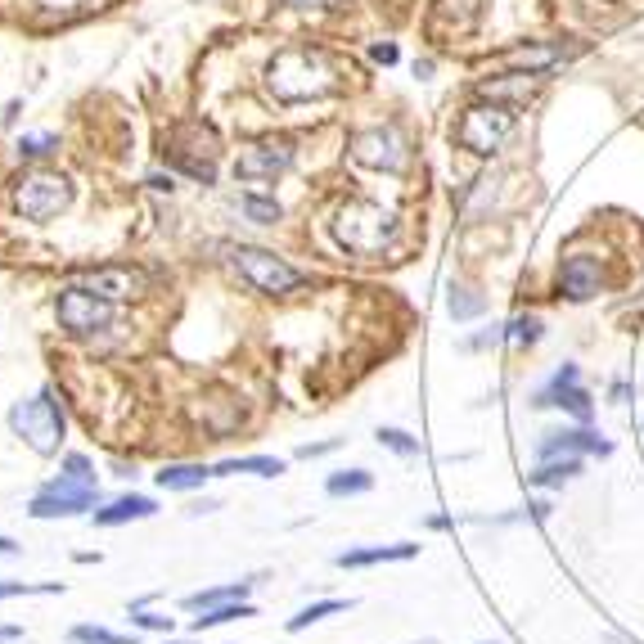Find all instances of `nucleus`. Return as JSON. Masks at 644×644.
Listing matches in <instances>:
<instances>
[{
  "label": "nucleus",
  "instance_id": "nucleus-18",
  "mask_svg": "<svg viewBox=\"0 0 644 644\" xmlns=\"http://www.w3.org/2000/svg\"><path fill=\"white\" fill-rule=\"evenodd\" d=\"M158 505L149 496H140V491H131V496H118L113 505L95 509V523L100 527H122V523H136V518H154Z\"/></svg>",
  "mask_w": 644,
  "mask_h": 644
},
{
  "label": "nucleus",
  "instance_id": "nucleus-31",
  "mask_svg": "<svg viewBox=\"0 0 644 644\" xmlns=\"http://www.w3.org/2000/svg\"><path fill=\"white\" fill-rule=\"evenodd\" d=\"M505 338H509V343H518V347L541 343V320H536V316H518V320H509V325H505Z\"/></svg>",
  "mask_w": 644,
  "mask_h": 644
},
{
  "label": "nucleus",
  "instance_id": "nucleus-36",
  "mask_svg": "<svg viewBox=\"0 0 644 644\" xmlns=\"http://www.w3.org/2000/svg\"><path fill=\"white\" fill-rule=\"evenodd\" d=\"M50 149H59V136H50V131H41V136H23V140H19V158H46Z\"/></svg>",
  "mask_w": 644,
  "mask_h": 644
},
{
  "label": "nucleus",
  "instance_id": "nucleus-5",
  "mask_svg": "<svg viewBox=\"0 0 644 644\" xmlns=\"http://www.w3.org/2000/svg\"><path fill=\"white\" fill-rule=\"evenodd\" d=\"M230 262L235 271L253 284L257 293H271V298H284V293L302 289V271H293L284 257H275L271 248H253V244H239L230 248Z\"/></svg>",
  "mask_w": 644,
  "mask_h": 644
},
{
  "label": "nucleus",
  "instance_id": "nucleus-7",
  "mask_svg": "<svg viewBox=\"0 0 644 644\" xmlns=\"http://www.w3.org/2000/svg\"><path fill=\"white\" fill-rule=\"evenodd\" d=\"M73 203V181L59 172H28L14 185V208L28 221H50Z\"/></svg>",
  "mask_w": 644,
  "mask_h": 644
},
{
  "label": "nucleus",
  "instance_id": "nucleus-4",
  "mask_svg": "<svg viewBox=\"0 0 644 644\" xmlns=\"http://www.w3.org/2000/svg\"><path fill=\"white\" fill-rule=\"evenodd\" d=\"M509 136H514V109H509V104H496V100H478L473 109H464L460 127H455V140L478 158L500 154V145H505Z\"/></svg>",
  "mask_w": 644,
  "mask_h": 644
},
{
  "label": "nucleus",
  "instance_id": "nucleus-16",
  "mask_svg": "<svg viewBox=\"0 0 644 644\" xmlns=\"http://www.w3.org/2000/svg\"><path fill=\"white\" fill-rule=\"evenodd\" d=\"M545 82V73H505V77H491V82L478 86V100H496V104H523L532 100V91Z\"/></svg>",
  "mask_w": 644,
  "mask_h": 644
},
{
  "label": "nucleus",
  "instance_id": "nucleus-38",
  "mask_svg": "<svg viewBox=\"0 0 644 644\" xmlns=\"http://www.w3.org/2000/svg\"><path fill=\"white\" fill-rule=\"evenodd\" d=\"M329 451H338V437H329V442H307V446H298V460H316V455H329Z\"/></svg>",
  "mask_w": 644,
  "mask_h": 644
},
{
  "label": "nucleus",
  "instance_id": "nucleus-41",
  "mask_svg": "<svg viewBox=\"0 0 644 644\" xmlns=\"http://www.w3.org/2000/svg\"><path fill=\"white\" fill-rule=\"evenodd\" d=\"M289 10H338V0H284Z\"/></svg>",
  "mask_w": 644,
  "mask_h": 644
},
{
  "label": "nucleus",
  "instance_id": "nucleus-24",
  "mask_svg": "<svg viewBox=\"0 0 644 644\" xmlns=\"http://www.w3.org/2000/svg\"><path fill=\"white\" fill-rule=\"evenodd\" d=\"M374 487V473L370 469H343V473H329L325 491L329 496H365Z\"/></svg>",
  "mask_w": 644,
  "mask_h": 644
},
{
  "label": "nucleus",
  "instance_id": "nucleus-10",
  "mask_svg": "<svg viewBox=\"0 0 644 644\" xmlns=\"http://www.w3.org/2000/svg\"><path fill=\"white\" fill-rule=\"evenodd\" d=\"M293 149L284 140H262V145H248L235 158V176L239 181H275L280 172H289Z\"/></svg>",
  "mask_w": 644,
  "mask_h": 644
},
{
  "label": "nucleus",
  "instance_id": "nucleus-40",
  "mask_svg": "<svg viewBox=\"0 0 644 644\" xmlns=\"http://www.w3.org/2000/svg\"><path fill=\"white\" fill-rule=\"evenodd\" d=\"M370 59L374 64H397V46H392V41H379V46L370 50Z\"/></svg>",
  "mask_w": 644,
  "mask_h": 644
},
{
  "label": "nucleus",
  "instance_id": "nucleus-39",
  "mask_svg": "<svg viewBox=\"0 0 644 644\" xmlns=\"http://www.w3.org/2000/svg\"><path fill=\"white\" fill-rule=\"evenodd\" d=\"M41 10H50V14H73V10H82L86 0H37Z\"/></svg>",
  "mask_w": 644,
  "mask_h": 644
},
{
  "label": "nucleus",
  "instance_id": "nucleus-35",
  "mask_svg": "<svg viewBox=\"0 0 644 644\" xmlns=\"http://www.w3.org/2000/svg\"><path fill=\"white\" fill-rule=\"evenodd\" d=\"M379 446H388V451H397V455H419V437H410V433H401V428H379Z\"/></svg>",
  "mask_w": 644,
  "mask_h": 644
},
{
  "label": "nucleus",
  "instance_id": "nucleus-45",
  "mask_svg": "<svg viewBox=\"0 0 644 644\" xmlns=\"http://www.w3.org/2000/svg\"><path fill=\"white\" fill-rule=\"evenodd\" d=\"M0 554H5V559H14V554H19V541H10V536H0Z\"/></svg>",
  "mask_w": 644,
  "mask_h": 644
},
{
  "label": "nucleus",
  "instance_id": "nucleus-13",
  "mask_svg": "<svg viewBox=\"0 0 644 644\" xmlns=\"http://www.w3.org/2000/svg\"><path fill=\"white\" fill-rule=\"evenodd\" d=\"M577 451L613 455V442H604V437L590 433V428H563V433H545V442L536 446V460H554V455H577Z\"/></svg>",
  "mask_w": 644,
  "mask_h": 644
},
{
  "label": "nucleus",
  "instance_id": "nucleus-17",
  "mask_svg": "<svg viewBox=\"0 0 644 644\" xmlns=\"http://www.w3.org/2000/svg\"><path fill=\"white\" fill-rule=\"evenodd\" d=\"M419 545L397 541V545H365V550H343L338 554V568H370V563H401V559H415Z\"/></svg>",
  "mask_w": 644,
  "mask_h": 644
},
{
  "label": "nucleus",
  "instance_id": "nucleus-33",
  "mask_svg": "<svg viewBox=\"0 0 644 644\" xmlns=\"http://www.w3.org/2000/svg\"><path fill=\"white\" fill-rule=\"evenodd\" d=\"M59 473H64V478H73V482H86V487H95V464L86 460V455H77V451H68L64 460H59Z\"/></svg>",
  "mask_w": 644,
  "mask_h": 644
},
{
  "label": "nucleus",
  "instance_id": "nucleus-11",
  "mask_svg": "<svg viewBox=\"0 0 644 644\" xmlns=\"http://www.w3.org/2000/svg\"><path fill=\"white\" fill-rule=\"evenodd\" d=\"M536 406H559V410H568V415H577L581 424L590 419V392L586 388H577V365H563V370H554V379L545 383L541 392H536Z\"/></svg>",
  "mask_w": 644,
  "mask_h": 644
},
{
  "label": "nucleus",
  "instance_id": "nucleus-3",
  "mask_svg": "<svg viewBox=\"0 0 644 644\" xmlns=\"http://www.w3.org/2000/svg\"><path fill=\"white\" fill-rule=\"evenodd\" d=\"M10 428L32 446L37 455H55L64 442V410L55 401V388H41L37 397L19 401L10 410Z\"/></svg>",
  "mask_w": 644,
  "mask_h": 644
},
{
  "label": "nucleus",
  "instance_id": "nucleus-37",
  "mask_svg": "<svg viewBox=\"0 0 644 644\" xmlns=\"http://www.w3.org/2000/svg\"><path fill=\"white\" fill-rule=\"evenodd\" d=\"M496 338H505V329H500V325H491V329H482V334L464 338V347H469V352H478V347H491V343H496Z\"/></svg>",
  "mask_w": 644,
  "mask_h": 644
},
{
  "label": "nucleus",
  "instance_id": "nucleus-28",
  "mask_svg": "<svg viewBox=\"0 0 644 644\" xmlns=\"http://www.w3.org/2000/svg\"><path fill=\"white\" fill-rule=\"evenodd\" d=\"M482 0H437V19L455 23V28H473Z\"/></svg>",
  "mask_w": 644,
  "mask_h": 644
},
{
  "label": "nucleus",
  "instance_id": "nucleus-32",
  "mask_svg": "<svg viewBox=\"0 0 644 644\" xmlns=\"http://www.w3.org/2000/svg\"><path fill=\"white\" fill-rule=\"evenodd\" d=\"M482 311H487V302H482L473 289H451V316L455 320H473V316H482Z\"/></svg>",
  "mask_w": 644,
  "mask_h": 644
},
{
  "label": "nucleus",
  "instance_id": "nucleus-29",
  "mask_svg": "<svg viewBox=\"0 0 644 644\" xmlns=\"http://www.w3.org/2000/svg\"><path fill=\"white\" fill-rule=\"evenodd\" d=\"M68 640H73V644H136L131 635H118V631H109V626H91V622L73 626V631H68Z\"/></svg>",
  "mask_w": 644,
  "mask_h": 644
},
{
  "label": "nucleus",
  "instance_id": "nucleus-42",
  "mask_svg": "<svg viewBox=\"0 0 644 644\" xmlns=\"http://www.w3.org/2000/svg\"><path fill=\"white\" fill-rule=\"evenodd\" d=\"M550 509H554L550 500H527V514H532L536 523H541V518H550Z\"/></svg>",
  "mask_w": 644,
  "mask_h": 644
},
{
  "label": "nucleus",
  "instance_id": "nucleus-12",
  "mask_svg": "<svg viewBox=\"0 0 644 644\" xmlns=\"http://www.w3.org/2000/svg\"><path fill=\"white\" fill-rule=\"evenodd\" d=\"M599 284H604V271H599V262L590 253H572L559 262V289L568 293L572 302H586L599 293Z\"/></svg>",
  "mask_w": 644,
  "mask_h": 644
},
{
  "label": "nucleus",
  "instance_id": "nucleus-34",
  "mask_svg": "<svg viewBox=\"0 0 644 644\" xmlns=\"http://www.w3.org/2000/svg\"><path fill=\"white\" fill-rule=\"evenodd\" d=\"M131 626L136 631H172V617L149 613V599H140V604H131Z\"/></svg>",
  "mask_w": 644,
  "mask_h": 644
},
{
  "label": "nucleus",
  "instance_id": "nucleus-21",
  "mask_svg": "<svg viewBox=\"0 0 644 644\" xmlns=\"http://www.w3.org/2000/svg\"><path fill=\"white\" fill-rule=\"evenodd\" d=\"M154 478L163 491H194L212 478V469H203V464H163Z\"/></svg>",
  "mask_w": 644,
  "mask_h": 644
},
{
  "label": "nucleus",
  "instance_id": "nucleus-15",
  "mask_svg": "<svg viewBox=\"0 0 644 644\" xmlns=\"http://www.w3.org/2000/svg\"><path fill=\"white\" fill-rule=\"evenodd\" d=\"M82 284H91V289L104 293L109 302H127L145 289V280H140L136 271H127V266H95V271L82 275Z\"/></svg>",
  "mask_w": 644,
  "mask_h": 644
},
{
  "label": "nucleus",
  "instance_id": "nucleus-8",
  "mask_svg": "<svg viewBox=\"0 0 644 644\" xmlns=\"http://www.w3.org/2000/svg\"><path fill=\"white\" fill-rule=\"evenodd\" d=\"M95 500H100V487H86V482H73V478H50L46 487L32 496L28 514L32 518H73V514H86V509H95Z\"/></svg>",
  "mask_w": 644,
  "mask_h": 644
},
{
  "label": "nucleus",
  "instance_id": "nucleus-43",
  "mask_svg": "<svg viewBox=\"0 0 644 644\" xmlns=\"http://www.w3.org/2000/svg\"><path fill=\"white\" fill-rule=\"evenodd\" d=\"M145 185H149V190H167V194H172V176H158V172H154Z\"/></svg>",
  "mask_w": 644,
  "mask_h": 644
},
{
  "label": "nucleus",
  "instance_id": "nucleus-9",
  "mask_svg": "<svg viewBox=\"0 0 644 644\" xmlns=\"http://www.w3.org/2000/svg\"><path fill=\"white\" fill-rule=\"evenodd\" d=\"M352 158L374 172H401L406 167V140L397 127H365L352 136Z\"/></svg>",
  "mask_w": 644,
  "mask_h": 644
},
{
  "label": "nucleus",
  "instance_id": "nucleus-46",
  "mask_svg": "<svg viewBox=\"0 0 644 644\" xmlns=\"http://www.w3.org/2000/svg\"><path fill=\"white\" fill-rule=\"evenodd\" d=\"M419 644H433V640H419Z\"/></svg>",
  "mask_w": 644,
  "mask_h": 644
},
{
  "label": "nucleus",
  "instance_id": "nucleus-1",
  "mask_svg": "<svg viewBox=\"0 0 644 644\" xmlns=\"http://www.w3.org/2000/svg\"><path fill=\"white\" fill-rule=\"evenodd\" d=\"M338 86V73L320 50L311 46H293L266 64V95L280 104H302V100H320Z\"/></svg>",
  "mask_w": 644,
  "mask_h": 644
},
{
  "label": "nucleus",
  "instance_id": "nucleus-20",
  "mask_svg": "<svg viewBox=\"0 0 644 644\" xmlns=\"http://www.w3.org/2000/svg\"><path fill=\"white\" fill-rule=\"evenodd\" d=\"M581 473V455H554V460H541L532 473H527V482L532 487H563L568 478H577Z\"/></svg>",
  "mask_w": 644,
  "mask_h": 644
},
{
  "label": "nucleus",
  "instance_id": "nucleus-27",
  "mask_svg": "<svg viewBox=\"0 0 644 644\" xmlns=\"http://www.w3.org/2000/svg\"><path fill=\"white\" fill-rule=\"evenodd\" d=\"M19 595H64V581H0V604Z\"/></svg>",
  "mask_w": 644,
  "mask_h": 644
},
{
  "label": "nucleus",
  "instance_id": "nucleus-25",
  "mask_svg": "<svg viewBox=\"0 0 644 644\" xmlns=\"http://www.w3.org/2000/svg\"><path fill=\"white\" fill-rule=\"evenodd\" d=\"M235 617H253V604H244V599H235V604H217V608H203V617H194V631H212V626H226L235 622Z\"/></svg>",
  "mask_w": 644,
  "mask_h": 644
},
{
  "label": "nucleus",
  "instance_id": "nucleus-44",
  "mask_svg": "<svg viewBox=\"0 0 644 644\" xmlns=\"http://www.w3.org/2000/svg\"><path fill=\"white\" fill-rule=\"evenodd\" d=\"M10 640H23V626H0V644H10Z\"/></svg>",
  "mask_w": 644,
  "mask_h": 644
},
{
  "label": "nucleus",
  "instance_id": "nucleus-19",
  "mask_svg": "<svg viewBox=\"0 0 644 644\" xmlns=\"http://www.w3.org/2000/svg\"><path fill=\"white\" fill-rule=\"evenodd\" d=\"M568 46H523V50H509V64H518L523 73H550L568 59Z\"/></svg>",
  "mask_w": 644,
  "mask_h": 644
},
{
  "label": "nucleus",
  "instance_id": "nucleus-23",
  "mask_svg": "<svg viewBox=\"0 0 644 644\" xmlns=\"http://www.w3.org/2000/svg\"><path fill=\"white\" fill-rule=\"evenodd\" d=\"M248 586H253V581H230V586L194 590V595H185V608L203 613V608H217V604H235V599H244V595H248Z\"/></svg>",
  "mask_w": 644,
  "mask_h": 644
},
{
  "label": "nucleus",
  "instance_id": "nucleus-6",
  "mask_svg": "<svg viewBox=\"0 0 644 644\" xmlns=\"http://www.w3.org/2000/svg\"><path fill=\"white\" fill-rule=\"evenodd\" d=\"M55 316H59V325H64L68 334L86 338V334L109 329L113 302L104 298V293H95L91 284H68V289H59V298H55Z\"/></svg>",
  "mask_w": 644,
  "mask_h": 644
},
{
  "label": "nucleus",
  "instance_id": "nucleus-14",
  "mask_svg": "<svg viewBox=\"0 0 644 644\" xmlns=\"http://www.w3.org/2000/svg\"><path fill=\"white\" fill-rule=\"evenodd\" d=\"M167 158H172L176 172L194 176V181H203V185L217 181V154H212V145H203V149L199 145H185V136L176 131L172 145H167Z\"/></svg>",
  "mask_w": 644,
  "mask_h": 644
},
{
  "label": "nucleus",
  "instance_id": "nucleus-30",
  "mask_svg": "<svg viewBox=\"0 0 644 644\" xmlns=\"http://www.w3.org/2000/svg\"><path fill=\"white\" fill-rule=\"evenodd\" d=\"M239 208H244L257 226H275V221H280V203L262 199V194H244V199H239Z\"/></svg>",
  "mask_w": 644,
  "mask_h": 644
},
{
  "label": "nucleus",
  "instance_id": "nucleus-22",
  "mask_svg": "<svg viewBox=\"0 0 644 644\" xmlns=\"http://www.w3.org/2000/svg\"><path fill=\"white\" fill-rule=\"evenodd\" d=\"M226 473H257V478H280L284 460H275V455H244V460H221L217 469H212V478H226Z\"/></svg>",
  "mask_w": 644,
  "mask_h": 644
},
{
  "label": "nucleus",
  "instance_id": "nucleus-26",
  "mask_svg": "<svg viewBox=\"0 0 644 644\" xmlns=\"http://www.w3.org/2000/svg\"><path fill=\"white\" fill-rule=\"evenodd\" d=\"M343 608H347V599H320V604H307L302 613H293V617H289V635L307 631L311 622H320V617H329V613H343Z\"/></svg>",
  "mask_w": 644,
  "mask_h": 644
},
{
  "label": "nucleus",
  "instance_id": "nucleus-2",
  "mask_svg": "<svg viewBox=\"0 0 644 644\" xmlns=\"http://www.w3.org/2000/svg\"><path fill=\"white\" fill-rule=\"evenodd\" d=\"M334 239L347 248V253L356 257H379L383 248L397 239V217L392 212H383L379 203H347V208H338L334 217Z\"/></svg>",
  "mask_w": 644,
  "mask_h": 644
}]
</instances>
